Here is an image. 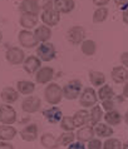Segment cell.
I'll use <instances>...</instances> for the list:
<instances>
[{"mask_svg":"<svg viewBox=\"0 0 128 149\" xmlns=\"http://www.w3.org/2000/svg\"><path fill=\"white\" fill-rule=\"evenodd\" d=\"M122 93H123V97L128 99V81H127L126 84H125V86H123V90H122Z\"/></svg>","mask_w":128,"mask_h":149,"instance_id":"obj_44","label":"cell"},{"mask_svg":"<svg viewBox=\"0 0 128 149\" xmlns=\"http://www.w3.org/2000/svg\"><path fill=\"white\" fill-rule=\"evenodd\" d=\"M40 108H42V100H40L39 97L36 95H29V97H25L24 100L22 102V109L24 113L28 114H33L39 111Z\"/></svg>","mask_w":128,"mask_h":149,"instance_id":"obj_7","label":"cell"},{"mask_svg":"<svg viewBox=\"0 0 128 149\" xmlns=\"http://www.w3.org/2000/svg\"><path fill=\"white\" fill-rule=\"evenodd\" d=\"M36 56L42 61H52L57 58V49L52 43H42L35 49Z\"/></svg>","mask_w":128,"mask_h":149,"instance_id":"obj_3","label":"cell"},{"mask_svg":"<svg viewBox=\"0 0 128 149\" xmlns=\"http://www.w3.org/2000/svg\"><path fill=\"white\" fill-rule=\"evenodd\" d=\"M34 36L36 41H38L39 44L42 43H48L49 39L52 38V29L44 25V24H42V25L36 26L35 30H34Z\"/></svg>","mask_w":128,"mask_h":149,"instance_id":"obj_19","label":"cell"},{"mask_svg":"<svg viewBox=\"0 0 128 149\" xmlns=\"http://www.w3.org/2000/svg\"><path fill=\"white\" fill-rule=\"evenodd\" d=\"M111 78L115 84H125L128 81V69L123 65L114 67L111 72Z\"/></svg>","mask_w":128,"mask_h":149,"instance_id":"obj_15","label":"cell"},{"mask_svg":"<svg viewBox=\"0 0 128 149\" xmlns=\"http://www.w3.org/2000/svg\"><path fill=\"white\" fill-rule=\"evenodd\" d=\"M1 40H3V33L0 30V43H1Z\"/></svg>","mask_w":128,"mask_h":149,"instance_id":"obj_47","label":"cell"},{"mask_svg":"<svg viewBox=\"0 0 128 149\" xmlns=\"http://www.w3.org/2000/svg\"><path fill=\"white\" fill-rule=\"evenodd\" d=\"M18 40H19V44L25 49H33L39 45V43L36 41L35 36H34V31L27 30V29H22V30L19 31Z\"/></svg>","mask_w":128,"mask_h":149,"instance_id":"obj_6","label":"cell"},{"mask_svg":"<svg viewBox=\"0 0 128 149\" xmlns=\"http://www.w3.org/2000/svg\"><path fill=\"white\" fill-rule=\"evenodd\" d=\"M88 149H103V143L101 142V139L93 138L90 142H88Z\"/></svg>","mask_w":128,"mask_h":149,"instance_id":"obj_37","label":"cell"},{"mask_svg":"<svg viewBox=\"0 0 128 149\" xmlns=\"http://www.w3.org/2000/svg\"><path fill=\"white\" fill-rule=\"evenodd\" d=\"M114 105H115V102L113 99H109V100H103L102 102V109L107 111H111V110H114Z\"/></svg>","mask_w":128,"mask_h":149,"instance_id":"obj_36","label":"cell"},{"mask_svg":"<svg viewBox=\"0 0 128 149\" xmlns=\"http://www.w3.org/2000/svg\"><path fill=\"white\" fill-rule=\"evenodd\" d=\"M67 149H85V146H84V143H80L77 140V142L72 143Z\"/></svg>","mask_w":128,"mask_h":149,"instance_id":"obj_39","label":"cell"},{"mask_svg":"<svg viewBox=\"0 0 128 149\" xmlns=\"http://www.w3.org/2000/svg\"><path fill=\"white\" fill-rule=\"evenodd\" d=\"M5 59L11 65H19L23 64L25 60V54L24 50L19 47H10L5 53Z\"/></svg>","mask_w":128,"mask_h":149,"instance_id":"obj_8","label":"cell"},{"mask_svg":"<svg viewBox=\"0 0 128 149\" xmlns=\"http://www.w3.org/2000/svg\"><path fill=\"white\" fill-rule=\"evenodd\" d=\"M108 14H109V11H108V8L107 6H103V8H97L96 10H94V13H93V23L94 24H99V23H103V22H106L107 18H108Z\"/></svg>","mask_w":128,"mask_h":149,"instance_id":"obj_32","label":"cell"},{"mask_svg":"<svg viewBox=\"0 0 128 149\" xmlns=\"http://www.w3.org/2000/svg\"><path fill=\"white\" fill-rule=\"evenodd\" d=\"M16 120V110L10 104L0 105V123L5 125H11Z\"/></svg>","mask_w":128,"mask_h":149,"instance_id":"obj_9","label":"cell"},{"mask_svg":"<svg viewBox=\"0 0 128 149\" xmlns=\"http://www.w3.org/2000/svg\"><path fill=\"white\" fill-rule=\"evenodd\" d=\"M82 92H83V84L78 79L69 80L63 86V97L67 100H76L77 98L80 97Z\"/></svg>","mask_w":128,"mask_h":149,"instance_id":"obj_2","label":"cell"},{"mask_svg":"<svg viewBox=\"0 0 128 149\" xmlns=\"http://www.w3.org/2000/svg\"><path fill=\"white\" fill-rule=\"evenodd\" d=\"M60 128L64 132H73L76 129V124H74L73 117H68V115L63 117V119L60 120Z\"/></svg>","mask_w":128,"mask_h":149,"instance_id":"obj_34","label":"cell"},{"mask_svg":"<svg viewBox=\"0 0 128 149\" xmlns=\"http://www.w3.org/2000/svg\"><path fill=\"white\" fill-rule=\"evenodd\" d=\"M19 24L23 29L31 30L38 24V15L35 14H22L19 18Z\"/></svg>","mask_w":128,"mask_h":149,"instance_id":"obj_21","label":"cell"},{"mask_svg":"<svg viewBox=\"0 0 128 149\" xmlns=\"http://www.w3.org/2000/svg\"><path fill=\"white\" fill-rule=\"evenodd\" d=\"M44 98L48 104L57 105L63 99V88L57 83H49L44 89Z\"/></svg>","mask_w":128,"mask_h":149,"instance_id":"obj_1","label":"cell"},{"mask_svg":"<svg viewBox=\"0 0 128 149\" xmlns=\"http://www.w3.org/2000/svg\"><path fill=\"white\" fill-rule=\"evenodd\" d=\"M0 149H15V148L9 142H0Z\"/></svg>","mask_w":128,"mask_h":149,"instance_id":"obj_42","label":"cell"},{"mask_svg":"<svg viewBox=\"0 0 128 149\" xmlns=\"http://www.w3.org/2000/svg\"><path fill=\"white\" fill-rule=\"evenodd\" d=\"M40 19H42L44 25H47L49 28L55 26L60 22V14L58 13L54 8H52V9H45L42 11V14H40Z\"/></svg>","mask_w":128,"mask_h":149,"instance_id":"obj_11","label":"cell"},{"mask_svg":"<svg viewBox=\"0 0 128 149\" xmlns=\"http://www.w3.org/2000/svg\"><path fill=\"white\" fill-rule=\"evenodd\" d=\"M89 80L92 83V85L98 86V88H101V86L107 84L106 75L102 72H99V70H90L89 72Z\"/></svg>","mask_w":128,"mask_h":149,"instance_id":"obj_28","label":"cell"},{"mask_svg":"<svg viewBox=\"0 0 128 149\" xmlns=\"http://www.w3.org/2000/svg\"><path fill=\"white\" fill-rule=\"evenodd\" d=\"M123 149H128V142H126L125 144H123Z\"/></svg>","mask_w":128,"mask_h":149,"instance_id":"obj_46","label":"cell"},{"mask_svg":"<svg viewBox=\"0 0 128 149\" xmlns=\"http://www.w3.org/2000/svg\"><path fill=\"white\" fill-rule=\"evenodd\" d=\"M80 50L87 56L94 55V54H96V52H97V44H96V41L92 40V39H85L83 43L80 44Z\"/></svg>","mask_w":128,"mask_h":149,"instance_id":"obj_30","label":"cell"},{"mask_svg":"<svg viewBox=\"0 0 128 149\" xmlns=\"http://www.w3.org/2000/svg\"><path fill=\"white\" fill-rule=\"evenodd\" d=\"M98 99L99 98H98V93L96 92V89L92 88V86H87L83 89V92L79 97V104L84 109L93 108L94 105H97Z\"/></svg>","mask_w":128,"mask_h":149,"instance_id":"obj_4","label":"cell"},{"mask_svg":"<svg viewBox=\"0 0 128 149\" xmlns=\"http://www.w3.org/2000/svg\"><path fill=\"white\" fill-rule=\"evenodd\" d=\"M119 60H121V64L123 67H126L128 69V52L122 53L121 56H119Z\"/></svg>","mask_w":128,"mask_h":149,"instance_id":"obj_38","label":"cell"},{"mask_svg":"<svg viewBox=\"0 0 128 149\" xmlns=\"http://www.w3.org/2000/svg\"><path fill=\"white\" fill-rule=\"evenodd\" d=\"M43 117L48 123L57 124V123H60V120L63 119V113H62V109L59 107L52 105L50 108H48L47 110L43 111Z\"/></svg>","mask_w":128,"mask_h":149,"instance_id":"obj_13","label":"cell"},{"mask_svg":"<svg viewBox=\"0 0 128 149\" xmlns=\"http://www.w3.org/2000/svg\"><path fill=\"white\" fill-rule=\"evenodd\" d=\"M104 117L103 115V109H102V107L101 105H94L92 109H90L89 111V125H92V127H96L97 124H99L101 122V119Z\"/></svg>","mask_w":128,"mask_h":149,"instance_id":"obj_27","label":"cell"},{"mask_svg":"<svg viewBox=\"0 0 128 149\" xmlns=\"http://www.w3.org/2000/svg\"><path fill=\"white\" fill-rule=\"evenodd\" d=\"M114 4H117V5L123 9V11L126 10V6L128 5V0H114Z\"/></svg>","mask_w":128,"mask_h":149,"instance_id":"obj_41","label":"cell"},{"mask_svg":"<svg viewBox=\"0 0 128 149\" xmlns=\"http://www.w3.org/2000/svg\"><path fill=\"white\" fill-rule=\"evenodd\" d=\"M40 68H42V60L36 55H29L28 58H25L23 63L24 72L29 75H35Z\"/></svg>","mask_w":128,"mask_h":149,"instance_id":"obj_12","label":"cell"},{"mask_svg":"<svg viewBox=\"0 0 128 149\" xmlns=\"http://www.w3.org/2000/svg\"><path fill=\"white\" fill-rule=\"evenodd\" d=\"M54 78V69L52 67H42L35 74L36 84H48Z\"/></svg>","mask_w":128,"mask_h":149,"instance_id":"obj_14","label":"cell"},{"mask_svg":"<svg viewBox=\"0 0 128 149\" xmlns=\"http://www.w3.org/2000/svg\"><path fill=\"white\" fill-rule=\"evenodd\" d=\"M94 127L92 125H84L80 127L76 133V138L80 143H88L94 138Z\"/></svg>","mask_w":128,"mask_h":149,"instance_id":"obj_16","label":"cell"},{"mask_svg":"<svg viewBox=\"0 0 128 149\" xmlns=\"http://www.w3.org/2000/svg\"><path fill=\"white\" fill-rule=\"evenodd\" d=\"M19 92L13 86H5L1 93H0V98L5 104H13L19 99Z\"/></svg>","mask_w":128,"mask_h":149,"instance_id":"obj_18","label":"cell"},{"mask_svg":"<svg viewBox=\"0 0 128 149\" xmlns=\"http://www.w3.org/2000/svg\"><path fill=\"white\" fill-rule=\"evenodd\" d=\"M19 10L22 14H35L39 15L42 11V3L40 0H23L19 4Z\"/></svg>","mask_w":128,"mask_h":149,"instance_id":"obj_10","label":"cell"},{"mask_svg":"<svg viewBox=\"0 0 128 149\" xmlns=\"http://www.w3.org/2000/svg\"><path fill=\"white\" fill-rule=\"evenodd\" d=\"M40 144L45 149H57L59 147L58 144V138H55L52 133H44L40 136Z\"/></svg>","mask_w":128,"mask_h":149,"instance_id":"obj_25","label":"cell"},{"mask_svg":"<svg viewBox=\"0 0 128 149\" xmlns=\"http://www.w3.org/2000/svg\"><path fill=\"white\" fill-rule=\"evenodd\" d=\"M122 20H123V23L128 25V8H127L125 11H123V14H122Z\"/></svg>","mask_w":128,"mask_h":149,"instance_id":"obj_43","label":"cell"},{"mask_svg":"<svg viewBox=\"0 0 128 149\" xmlns=\"http://www.w3.org/2000/svg\"><path fill=\"white\" fill-rule=\"evenodd\" d=\"M93 4L98 8H103V6H107L109 4L111 0H92Z\"/></svg>","mask_w":128,"mask_h":149,"instance_id":"obj_40","label":"cell"},{"mask_svg":"<svg viewBox=\"0 0 128 149\" xmlns=\"http://www.w3.org/2000/svg\"><path fill=\"white\" fill-rule=\"evenodd\" d=\"M123 119H125V123L128 125V110L126 111V114H125V117H123Z\"/></svg>","mask_w":128,"mask_h":149,"instance_id":"obj_45","label":"cell"},{"mask_svg":"<svg viewBox=\"0 0 128 149\" xmlns=\"http://www.w3.org/2000/svg\"><path fill=\"white\" fill-rule=\"evenodd\" d=\"M76 142V133L73 132H64L63 134L58 136V144L59 147H69L72 143Z\"/></svg>","mask_w":128,"mask_h":149,"instance_id":"obj_31","label":"cell"},{"mask_svg":"<svg viewBox=\"0 0 128 149\" xmlns=\"http://www.w3.org/2000/svg\"><path fill=\"white\" fill-rule=\"evenodd\" d=\"M98 98L101 99V100H109V99H113V97L115 95L113 88L108 84H104L103 86H101L99 90H98Z\"/></svg>","mask_w":128,"mask_h":149,"instance_id":"obj_33","label":"cell"},{"mask_svg":"<svg viewBox=\"0 0 128 149\" xmlns=\"http://www.w3.org/2000/svg\"><path fill=\"white\" fill-rule=\"evenodd\" d=\"M73 119H74L76 128H80V127L88 125V124H89V111H87V109L77 110L76 114L73 115Z\"/></svg>","mask_w":128,"mask_h":149,"instance_id":"obj_24","label":"cell"},{"mask_svg":"<svg viewBox=\"0 0 128 149\" xmlns=\"http://www.w3.org/2000/svg\"><path fill=\"white\" fill-rule=\"evenodd\" d=\"M103 149H123V144L117 138H108L103 143Z\"/></svg>","mask_w":128,"mask_h":149,"instance_id":"obj_35","label":"cell"},{"mask_svg":"<svg viewBox=\"0 0 128 149\" xmlns=\"http://www.w3.org/2000/svg\"><path fill=\"white\" fill-rule=\"evenodd\" d=\"M94 133H96V135H98L99 138H111V136L113 135V128L108 125V124L106 123H99L97 124L96 127H94Z\"/></svg>","mask_w":128,"mask_h":149,"instance_id":"obj_26","label":"cell"},{"mask_svg":"<svg viewBox=\"0 0 128 149\" xmlns=\"http://www.w3.org/2000/svg\"><path fill=\"white\" fill-rule=\"evenodd\" d=\"M54 9L59 14H69L76 9V0H54Z\"/></svg>","mask_w":128,"mask_h":149,"instance_id":"obj_17","label":"cell"},{"mask_svg":"<svg viewBox=\"0 0 128 149\" xmlns=\"http://www.w3.org/2000/svg\"><path fill=\"white\" fill-rule=\"evenodd\" d=\"M85 29L80 25H73L68 29L67 34H65V38L73 45H80L83 41L85 40Z\"/></svg>","mask_w":128,"mask_h":149,"instance_id":"obj_5","label":"cell"},{"mask_svg":"<svg viewBox=\"0 0 128 149\" xmlns=\"http://www.w3.org/2000/svg\"><path fill=\"white\" fill-rule=\"evenodd\" d=\"M103 118H104V120H106V123L108 124V125H119V124L122 123V120H123L121 113L117 111V110L107 111Z\"/></svg>","mask_w":128,"mask_h":149,"instance_id":"obj_29","label":"cell"},{"mask_svg":"<svg viewBox=\"0 0 128 149\" xmlns=\"http://www.w3.org/2000/svg\"><path fill=\"white\" fill-rule=\"evenodd\" d=\"M18 132L15 127L13 125H5V124H0V142H11Z\"/></svg>","mask_w":128,"mask_h":149,"instance_id":"obj_22","label":"cell"},{"mask_svg":"<svg viewBox=\"0 0 128 149\" xmlns=\"http://www.w3.org/2000/svg\"><path fill=\"white\" fill-rule=\"evenodd\" d=\"M16 90L19 94H23L25 97H29L30 94L34 93L35 90V84L30 80H19L16 83Z\"/></svg>","mask_w":128,"mask_h":149,"instance_id":"obj_23","label":"cell"},{"mask_svg":"<svg viewBox=\"0 0 128 149\" xmlns=\"http://www.w3.org/2000/svg\"><path fill=\"white\" fill-rule=\"evenodd\" d=\"M20 136L25 142H34L38 138V125L34 123L28 124L27 127H24L22 132H20Z\"/></svg>","mask_w":128,"mask_h":149,"instance_id":"obj_20","label":"cell"}]
</instances>
